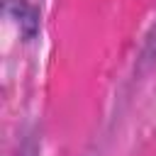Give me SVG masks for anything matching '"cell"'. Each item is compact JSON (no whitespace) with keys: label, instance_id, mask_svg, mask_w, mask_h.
Returning <instances> with one entry per match:
<instances>
[{"label":"cell","instance_id":"cell-1","mask_svg":"<svg viewBox=\"0 0 156 156\" xmlns=\"http://www.w3.org/2000/svg\"><path fill=\"white\" fill-rule=\"evenodd\" d=\"M5 12L17 17L20 32L24 39H32L39 29V12L34 5H29L27 0H5Z\"/></svg>","mask_w":156,"mask_h":156}]
</instances>
